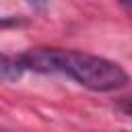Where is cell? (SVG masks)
I'll return each instance as SVG.
<instances>
[{
  "label": "cell",
  "instance_id": "obj_5",
  "mask_svg": "<svg viewBox=\"0 0 132 132\" xmlns=\"http://www.w3.org/2000/svg\"><path fill=\"white\" fill-rule=\"evenodd\" d=\"M120 2L124 4V10H126V12H130V0H120Z\"/></svg>",
  "mask_w": 132,
  "mask_h": 132
},
{
  "label": "cell",
  "instance_id": "obj_3",
  "mask_svg": "<svg viewBox=\"0 0 132 132\" xmlns=\"http://www.w3.org/2000/svg\"><path fill=\"white\" fill-rule=\"evenodd\" d=\"M19 25H23V19H19V16H0V29H10V27H19Z\"/></svg>",
  "mask_w": 132,
  "mask_h": 132
},
{
  "label": "cell",
  "instance_id": "obj_1",
  "mask_svg": "<svg viewBox=\"0 0 132 132\" xmlns=\"http://www.w3.org/2000/svg\"><path fill=\"white\" fill-rule=\"evenodd\" d=\"M25 70L41 74H66L85 89L95 93L120 91L128 85V72L113 60L103 56L62 50V47H33L19 56Z\"/></svg>",
  "mask_w": 132,
  "mask_h": 132
},
{
  "label": "cell",
  "instance_id": "obj_4",
  "mask_svg": "<svg viewBox=\"0 0 132 132\" xmlns=\"http://www.w3.org/2000/svg\"><path fill=\"white\" fill-rule=\"evenodd\" d=\"M27 4H29L33 10H45L47 4H50V0H27Z\"/></svg>",
  "mask_w": 132,
  "mask_h": 132
},
{
  "label": "cell",
  "instance_id": "obj_2",
  "mask_svg": "<svg viewBox=\"0 0 132 132\" xmlns=\"http://www.w3.org/2000/svg\"><path fill=\"white\" fill-rule=\"evenodd\" d=\"M25 74V68L21 66L19 58L0 54V80L2 82H16Z\"/></svg>",
  "mask_w": 132,
  "mask_h": 132
}]
</instances>
